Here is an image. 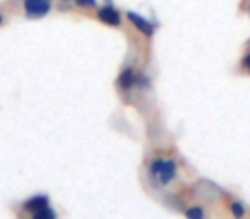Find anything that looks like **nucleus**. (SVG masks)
<instances>
[{
	"instance_id": "nucleus-11",
	"label": "nucleus",
	"mask_w": 250,
	"mask_h": 219,
	"mask_svg": "<svg viewBox=\"0 0 250 219\" xmlns=\"http://www.w3.org/2000/svg\"><path fill=\"white\" fill-rule=\"evenodd\" d=\"M245 65H247V67H250V55L247 57V60H245Z\"/></svg>"
},
{
	"instance_id": "nucleus-7",
	"label": "nucleus",
	"mask_w": 250,
	"mask_h": 219,
	"mask_svg": "<svg viewBox=\"0 0 250 219\" xmlns=\"http://www.w3.org/2000/svg\"><path fill=\"white\" fill-rule=\"evenodd\" d=\"M35 219H55V212H53L52 209L45 207V209H42V211L35 212Z\"/></svg>"
},
{
	"instance_id": "nucleus-6",
	"label": "nucleus",
	"mask_w": 250,
	"mask_h": 219,
	"mask_svg": "<svg viewBox=\"0 0 250 219\" xmlns=\"http://www.w3.org/2000/svg\"><path fill=\"white\" fill-rule=\"evenodd\" d=\"M118 82H120V86L124 87V89H127V87L132 86V82H136V79H134V74L130 72V70H125V72L120 76V79H118Z\"/></svg>"
},
{
	"instance_id": "nucleus-4",
	"label": "nucleus",
	"mask_w": 250,
	"mask_h": 219,
	"mask_svg": "<svg viewBox=\"0 0 250 219\" xmlns=\"http://www.w3.org/2000/svg\"><path fill=\"white\" fill-rule=\"evenodd\" d=\"M98 16H100L101 21L106 22V24H110V26L120 24V14H118L113 7H103L100 12H98Z\"/></svg>"
},
{
	"instance_id": "nucleus-9",
	"label": "nucleus",
	"mask_w": 250,
	"mask_h": 219,
	"mask_svg": "<svg viewBox=\"0 0 250 219\" xmlns=\"http://www.w3.org/2000/svg\"><path fill=\"white\" fill-rule=\"evenodd\" d=\"M231 211H233V214H235L236 218H242L243 212H245V211H243V205L240 204V202H233V204H231Z\"/></svg>"
},
{
	"instance_id": "nucleus-1",
	"label": "nucleus",
	"mask_w": 250,
	"mask_h": 219,
	"mask_svg": "<svg viewBox=\"0 0 250 219\" xmlns=\"http://www.w3.org/2000/svg\"><path fill=\"white\" fill-rule=\"evenodd\" d=\"M153 175L161 181V183H168V181L173 180L175 171H177V164L173 161H165V159H158L153 163L151 166Z\"/></svg>"
},
{
	"instance_id": "nucleus-2",
	"label": "nucleus",
	"mask_w": 250,
	"mask_h": 219,
	"mask_svg": "<svg viewBox=\"0 0 250 219\" xmlns=\"http://www.w3.org/2000/svg\"><path fill=\"white\" fill-rule=\"evenodd\" d=\"M26 14L29 18H43L50 12L48 0H24Z\"/></svg>"
},
{
	"instance_id": "nucleus-3",
	"label": "nucleus",
	"mask_w": 250,
	"mask_h": 219,
	"mask_svg": "<svg viewBox=\"0 0 250 219\" xmlns=\"http://www.w3.org/2000/svg\"><path fill=\"white\" fill-rule=\"evenodd\" d=\"M127 18H129V21L132 22L134 26H136L139 31H143L144 35H147V36H151L154 33V26L151 24L147 19H144L143 16H139V14H136V12H127Z\"/></svg>"
},
{
	"instance_id": "nucleus-5",
	"label": "nucleus",
	"mask_w": 250,
	"mask_h": 219,
	"mask_svg": "<svg viewBox=\"0 0 250 219\" xmlns=\"http://www.w3.org/2000/svg\"><path fill=\"white\" fill-rule=\"evenodd\" d=\"M45 207H48V197L46 195H36V197H31L24 204L26 211H33V212H38Z\"/></svg>"
},
{
	"instance_id": "nucleus-8",
	"label": "nucleus",
	"mask_w": 250,
	"mask_h": 219,
	"mask_svg": "<svg viewBox=\"0 0 250 219\" xmlns=\"http://www.w3.org/2000/svg\"><path fill=\"white\" fill-rule=\"evenodd\" d=\"M187 218L202 219V218H204V211H202V209H199V207H194V209H190V211H187Z\"/></svg>"
},
{
	"instance_id": "nucleus-10",
	"label": "nucleus",
	"mask_w": 250,
	"mask_h": 219,
	"mask_svg": "<svg viewBox=\"0 0 250 219\" xmlns=\"http://www.w3.org/2000/svg\"><path fill=\"white\" fill-rule=\"evenodd\" d=\"M79 5H86V7H94L96 5V0H77Z\"/></svg>"
},
{
	"instance_id": "nucleus-12",
	"label": "nucleus",
	"mask_w": 250,
	"mask_h": 219,
	"mask_svg": "<svg viewBox=\"0 0 250 219\" xmlns=\"http://www.w3.org/2000/svg\"><path fill=\"white\" fill-rule=\"evenodd\" d=\"M0 22H2V16H0Z\"/></svg>"
}]
</instances>
